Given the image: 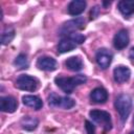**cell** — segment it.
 <instances>
[{"mask_svg": "<svg viewBox=\"0 0 134 134\" xmlns=\"http://www.w3.org/2000/svg\"><path fill=\"white\" fill-rule=\"evenodd\" d=\"M86 81H87V77L84 74H77V75H74L72 77L57 76L54 79L55 84L66 93H71L76 86L86 83Z\"/></svg>", "mask_w": 134, "mask_h": 134, "instance_id": "obj_1", "label": "cell"}, {"mask_svg": "<svg viewBox=\"0 0 134 134\" xmlns=\"http://www.w3.org/2000/svg\"><path fill=\"white\" fill-rule=\"evenodd\" d=\"M114 105H115V108H116L117 112L120 115L121 120L125 121L128 118V116L131 112V109H132V98H131V96L126 94V93L119 94L116 97Z\"/></svg>", "mask_w": 134, "mask_h": 134, "instance_id": "obj_2", "label": "cell"}, {"mask_svg": "<svg viewBox=\"0 0 134 134\" xmlns=\"http://www.w3.org/2000/svg\"><path fill=\"white\" fill-rule=\"evenodd\" d=\"M39 86V81L30 75L22 74L16 81V87L24 91H35Z\"/></svg>", "mask_w": 134, "mask_h": 134, "instance_id": "obj_3", "label": "cell"}, {"mask_svg": "<svg viewBox=\"0 0 134 134\" xmlns=\"http://www.w3.org/2000/svg\"><path fill=\"white\" fill-rule=\"evenodd\" d=\"M85 26V20L82 17H77L75 19L69 20L66 23H64L62 25V27L60 28V35L64 36V35H70L75 32V30L82 29Z\"/></svg>", "mask_w": 134, "mask_h": 134, "instance_id": "obj_4", "label": "cell"}, {"mask_svg": "<svg viewBox=\"0 0 134 134\" xmlns=\"http://www.w3.org/2000/svg\"><path fill=\"white\" fill-rule=\"evenodd\" d=\"M48 103L50 107H60L64 109H70L75 105V102L67 96H59L55 93H51L48 97Z\"/></svg>", "mask_w": 134, "mask_h": 134, "instance_id": "obj_5", "label": "cell"}, {"mask_svg": "<svg viewBox=\"0 0 134 134\" xmlns=\"http://www.w3.org/2000/svg\"><path fill=\"white\" fill-rule=\"evenodd\" d=\"M89 115L94 121L102 125L106 130H110L112 128L111 116H110L109 112L103 111V110H92V111H90Z\"/></svg>", "mask_w": 134, "mask_h": 134, "instance_id": "obj_6", "label": "cell"}, {"mask_svg": "<svg viewBox=\"0 0 134 134\" xmlns=\"http://www.w3.org/2000/svg\"><path fill=\"white\" fill-rule=\"evenodd\" d=\"M112 58H113L112 52L106 48L98 49V51L95 54L96 63L99 66V68H102V69H107L110 66V64L112 62Z\"/></svg>", "mask_w": 134, "mask_h": 134, "instance_id": "obj_7", "label": "cell"}, {"mask_svg": "<svg viewBox=\"0 0 134 134\" xmlns=\"http://www.w3.org/2000/svg\"><path fill=\"white\" fill-rule=\"evenodd\" d=\"M37 67L44 71H53L57 69L58 63L51 57H41L37 61Z\"/></svg>", "mask_w": 134, "mask_h": 134, "instance_id": "obj_8", "label": "cell"}, {"mask_svg": "<svg viewBox=\"0 0 134 134\" xmlns=\"http://www.w3.org/2000/svg\"><path fill=\"white\" fill-rule=\"evenodd\" d=\"M113 76L115 82L121 84V83H126L127 81H129L130 76H131V70L126 67V66H117L114 68L113 70Z\"/></svg>", "mask_w": 134, "mask_h": 134, "instance_id": "obj_9", "label": "cell"}, {"mask_svg": "<svg viewBox=\"0 0 134 134\" xmlns=\"http://www.w3.org/2000/svg\"><path fill=\"white\" fill-rule=\"evenodd\" d=\"M129 34L127 29H120L119 31H117V34L114 36V47L116 49H124L128 46L129 44Z\"/></svg>", "mask_w": 134, "mask_h": 134, "instance_id": "obj_10", "label": "cell"}, {"mask_svg": "<svg viewBox=\"0 0 134 134\" xmlns=\"http://www.w3.org/2000/svg\"><path fill=\"white\" fill-rule=\"evenodd\" d=\"M18 107V103L16 100L15 97L13 96H4L0 98V109L3 112H7V113H13L16 111Z\"/></svg>", "mask_w": 134, "mask_h": 134, "instance_id": "obj_11", "label": "cell"}, {"mask_svg": "<svg viewBox=\"0 0 134 134\" xmlns=\"http://www.w3.org/2000/svg\"><path fill=\"white\" fill-rule=\"evenodd\" d=\"M90 98L93 103L96 104H104L108 99V92L103 87H97L93 89L90 93Z\"/></svg>", "mask_w": 134, "mask_h": 134, "instance_id": "obj_12", "label": "cell"}, {"mask_svg": "<svg viewBox=\"0 0 134 134\" xmlns=\"http://www.w3.org/2000/svg\"><path fill=\"white\" fill-rule=\"evenodd\" d=\"M86 8V2L84 0H73L68 5V13L71 16H77L82 14Z\"/></svg>", "mask_w": 134, "mask_h": 134, "instance_id": "obj_13", "label": "cell"}, {"mask_svg": "<svg viewBox=\"0 0 134 134\" xmlns=\"http://www.w3.org/2000/svg\"><path fill=\"white\" fill-rule=\"evenodd\" d=\"M22 102L25 106L34 108L36 110H40L43 107L42 99L37 95H24L22 97Z\"/></svg>", "mask_w": 134, "mask_h": 134, "instance_id": "obj_14", "label": "cell"}, {"mask_svg": "<svg viewBox=\"0 0 134 134\" xmlns=\"http://www.w3.org/2000/svg\"><path fill=\"white\" fill-rule=\"evenodd\" d=\"M117 6L125 17H130L134 14V0H121L118 2Z\"/></svg>", "mask_w": 134, "mask_h": 134, "instance_id": "obj_15", "label": "cell"}, {"mask_svg": "<svg viewBox=\"0 0 134 134\" xmlns=\"http://www.w3.org/2000/svg\"><path fill=\"white\" fill-rule=\"evenodd\" d=\"M77 45L69 38V37H66L64 39H62L58 45V51L60 53H65V52H68V51H71L72 49H74Z\"/></svg>", "mask_w": 134, "mask_h": 134, "instance_id": "obj_16", "label": "cell"}, {"mask_svg": "<svg viewBox=\"0 0 134 134\" xmlns=\"http://www.w3.org/2000/svg\"><path fill=\"white\" fill-rule=\"evenodd\" d=\"M65 65L71 71H80L83 68V61L80 57H70L66 60Z\"/></svg>", "mask_w": 134, "mask_h": 134, "instance_id": "obj_17", "label": "cell"}, {"mask_svg": "<svg viewBox=\"0 0 134 134\" xmlns=\"http://www.w3.org/2000/svg\"><path fill=\"white\" fill-rule=\"evenodd\" d=\"M38 124H39V120L36 117H31V116H25L21 120V126L26 131L35 130L38 127Z\"/></svg>", "mask_w": 134, "mask_h": 134, "instance_id": "obj_18", "label": "cell"}, {"mask_svg": "<svg viewBox=\"0 0 134 134\" xmlns=\"http://www.w3.org/2000/svg\"><path fill=\"white\" fill-rule=\"evenodd\" d=\"M14 37H15V30L12 27L6 28L1 35V43H2V45H7L8 43H10L12 40L14 39Z\"/></svg>", "mask_w": 134, "mask_h": 134, "instance_id": "obj_19", "label": "cell"}, {"mask_svg": "<svg viewBox=\"0 0 134 134\" xmlns=\"http://www.w3.org/2000/svg\"><path fill=\"white\" fill-rule=\"evenodd\" d=\"M14 64H15V66H16L17 68H19V69H26V68H28V61H27V58H26V55L23 54V53H20V54L16 58Z\"/></svg>", "mask_w": 134, "mask_h": 134, "instance_id": "obj_20", "label": "cell"}, {"mask_svg": "<svg viewBox=\"0 0 134 134\" xmlns=\"http://www.w3.org/2000/svg\"><path fill=\"white\" fill-rule=\"evenodd\" d=\"M68 37L76 44V45H80V44H82L85 40H86V37L84 36V35H82V34H77V32H73V34H70V35H68Z\"/></svg>", "mask_w": 134, "mask_h": 134, "instance_id": "obj_21", "label": "cell"}, {"mask_svg": "<svg viewBox=\"0 0 134 134\" xmlns=\"http://www.w3.org/2000/svg\"><path fill=\"white\" fill-rule=\"evenodd\" d=\"M85 128H86L87 134H95V128L92 125V122H90L89 120L85 121Z\"/></svg>", "mask_w": 134, "mask_h": 134, "instance_id": "obj_22", "label": "cell"}, {"mask_svg": "<svg viewBox=\"0 0 134 134\" xmlns=\"http://www.w3.org/2000/svg\"><path fill=\"white\" fill-rule=\"evenodd\" d=\"M129 58L134 62V47L131 48V50H130V52H129Z\"/></svg>", "mask_w": 134, "mask_h": 134, "instance_id": "obj_23", "label": "cell"}, {"mask_svg": "<svg viewBox=\"0 0 134 134\" xmlns=\"http://www.w3.org/2000/svg\"><path fill=\"white\" fill-rule=\"evenodd\" d=\"M110 3H111V2H103V4H104V5H109Z\"/></svg>", "mask_w": 134, "mask_h": 134, "instance_id": "obj_24", "label": "cell"}]
</instances>
